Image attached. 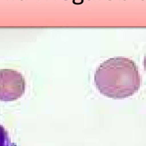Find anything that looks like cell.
Instances as JSON below:
<instances>
[{
    "label": "cell",
    "mask_w": 146,
    "mask_h": 146,
    "mask_svg": "<svg viewBox=\"0 0 146 146\" xmlns=\"http://www.w3.org/2000/svg\"><path fill=\"white\" fill-rule=\"evenodd\" d=\"M25 90V80L13 69H0V100L11 102L20 98Z\"/></svg>",
    "instance_id": "2"
},
{
    "label": "cell",
    "mask_w": 146,
    "mask_h": 146,
    "mask_svg": "<svg viewBox=\"0 0 146 146\" xmlns=\"http://www.w3.org/2000/svg\"><path fill=\"white\" fill-rule=\"evenodd\" d=\"M143 64H144V69H145V72H146V54H145V56H144V62H143Z\"/></svg>",
    "instance_id": "4"
},
{
    "label": "cell",
    "mask_w": 146,
    "mask_h": 146,
    "mask_svg": "<svg viewBox=\"0 0 146 146\" xmlns=\"http://www.w3.org/2000/svg\"><path fill=\"white\" fill-rule=\"evenodd\" d=\"M0 146H17L16 144L12 142L8 132L0 124Z\"/></svg>",
    "instance_id": "3"
},
{
    "label": "cell",
    "mask_w": 146,
    "mask_h": 146,
    "mask_svg": "<svg viewBox=\"0 0 146 146\" xmlns=\"http://www.w3.org/2000/svg\"><path fill=\"white\" fill-rule=\"evenodd\" d=\"M94 83L102 95L121 99L137 92L141 79L136 63L120 56L109 58L99 64L95 72Z\"/></svg>",
    "instance_id": "1"
}]
</instances>
